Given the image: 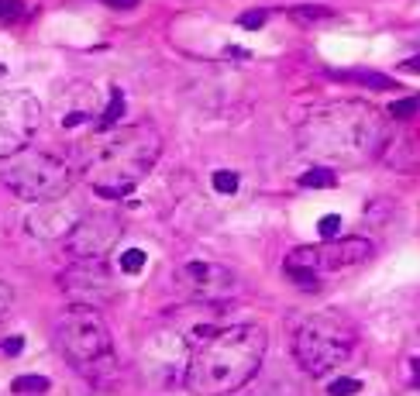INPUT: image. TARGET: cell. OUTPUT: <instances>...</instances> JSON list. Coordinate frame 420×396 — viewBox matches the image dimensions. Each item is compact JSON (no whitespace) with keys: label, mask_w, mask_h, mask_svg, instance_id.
I'll list each match as a JSON object with an SVG mask.
<instances>
[{"label":"cell","mask_w":420,"mask_h":396,"mask_svg":"<svg viewBox=\"0 0 420 396\" xmlns=\"http://www.w3.org/2000/svg\"><path fill=\"white\" fill-rule=\"evenodd\" d=\"M162 156V135L138 121L111 131H97L80 145V169L100 197H127Z\"/></svg>","instance_id":"cell-1"},{"label":"cell","mask_w":420,"mask_h":396,"mask_svg":"<svg viewBox=\"0 0 420 396\" xmlns=\"http://www.w3.org/2000/svg\"><path fill=\"white\" fill-rule=\"evenodd\" d=\"M300 145L303 152L337 162V165H358L382 152L386 145V121L372 104L362 100H337L324 104L300 124Z\"/></svg>","instance_id":"cell-2"},{"label":"cell","mask_w":420,"mask_h":396,"mask_svg":"<svg viewBox=\"0 0 420 396\" xmlns=\"http://www.w3.org/2000/svg\"><path fill=\"white\" fill-rule=\"evenodd\" d=\"M265 327L238 324L204 338L186 365V386L197 396H224L241 390L265 358Z\"/></svg>","instance_id":"cell-3"},{"label":"cell","mask_w":420,"mask_h":396,"mask_svg":"<svg viewBox=\"0 0 420 396\" xmlns=\"http://www.w3.org/2000/svg\"><path fill=\"white\" fill-rule=\"evenodd\" d=\"M55 338L59 348L69 365H76L90 379H104L114 372V341H111V327L97 307L73 303L66 307L59 324H55Z\"/></svg>","instance_id":"cell-4"},{"label":"cell","mask_w":420,"mask_h":396,"mask_svg":"<svg viewBox=\"0 0 420 396\" xmlns=\"http://www.w3.org/2000/svg\"><path fill=\"white\" fill-rule=\"evenodd\" d=\"M358 331L355 324L337 310H321L300 320L293 334V355L310 376H328L344 358L355 352Z\"/></svg>","instance_id":"cell-5"},{"label":"cell","mask_w":420,"mask_h":396,"mask_svg":"<svg viewBox=\"0 0 420 396\" xmlns=\"http://www.w3.org/2000/svg\"><path fill=\"white\" fill-rule=\"evenodd\" d=\"M0 179L4 186L21 200H31V203H45V200H59L73 190V169L62 162V158L48 156V152H35V149H24L18 156H10L0 169Z\"/></svg>","instance_id":"cell-6"},{"label":"cell","mask_w":420,"mask_h":396,"mask_svg":"<svg viewBox=\"0 0 420 396\" xmlns=\"http://www.w3.org/2000/svg\"><path fill=\"white\" fill-rule=\"evenodd\" d=\"M376 245L369 238H331V241H321V245H300L286 255V266H300V269H310L317 276L324 273H341V269H351V266H362L365 259H372Z\"/></svg>","instance_id":"cell-7"},{"label":"cell","mask_w":420,"mask_h":396,"mask_svg":"<svg viewBox=\"0 0 420 396\" xmlns=\"http://www.w3.org/2000/svg\"><path fill=\"white\" fill-rule=\"evenodd\" d=\"M42 104L28 90H4L0 93V158L24 152L31 135L38 131Z\"/></svg>","instance_id":"cell-8"},{"label":"cell","mask_w":420,"mask_h":396,"mask_svg":"<svg viewBox=\"0 0 420 396\" xmlns=\"http://www.w3.org/2000/svg\"><path fill=\"white\" fill-rule=\"evenodd\" d=\"M172 279H176V289L193 303H217L238 289L234 273L224 269L220 262H183Z\"/></svg>","instance_id":"cell-9"},{"label":"cell","mask_w":420,"mask_h":396,"mask_svg":"<svg viewBox=\"0 0 420 396\" xmlns=\"http://www.w3.org/2000/svg\"><path fill=\"white\" fill-rule=\"evenodd\" d=\"M62 289H66V296H73V303H86V307H97V303H104L118 293L114 276H111L104 259L73 262V269L62 273Z\"/></svg>","instance_id":"cell-10"},{"label":"cell","mask_w":420,"mask_h":396,"mask_svg":"<svg viewBox=\"0 0 420 396\" xmlns=\"http://www.w3.org/2000/svg\"><path fill=\"white\" fill-rule=\"evenodd\" d=\"M121 217L118 214H90L76 224V231L69 235V255L80 259H107V252L118 245L121 238Z\"/></svg>","instance_id":"cell-11"},{"label":"cell","mask_w":420,"mask_h":396,"mask_svg":"<svg viewBox=\"0 0 420 396\" xmlns=\"http://www.w3.org/2000/svg\"><path fill=\"white\" fill-rule=\"evenodd\" d=\"M80 221H83V214H80L73 203H66V200L59 197V200H45V203H38V207L28 214L24 228H28L35 238L55 241V238L73 235Z\"/></svg>","instance_id":"cell-12"},{"label":"cell","mask_w":420,"mask_h":396,"mask_svg":"<svg viewBox=\"0 0 420 396\" xmlns=\"http://www.w3.org/2000/svg\"><path fill=\"white\" fill-rule=\"evenodd\" d=\"M100 111H104V107H100L93 86H86V83H73V86H66V90L55 97V121H59L62 128H80L86 121H97Z\"/></svg>","instance_id":"cell-13"},{"label":"cell","mask_w":420,"mask_h":396,"mask_svg":"<svg viewBox=\"0 0 420 396\" xmlns=\"http://www.w3.org/2000/svg\"><path fill=\"white\" fill-rule=\"evenodd\" d=\"M335 79H344V83H358V86H369V90H393L396 79L386 76V73H376V69H328Z\"/></svg>","instance_id":"cell-14"},{"label":"cell","mask_w":420,"mask_h":396,"mask_svg":"<svg viewBox=\"0 0 420 396\" xmlns=\"http://www.w3.org/2000/svg\"><path fill=\"white\" fill-rule=\"evenodd\" d=\"M335 11L331 7H321V4H300V7H290V18L296 25H317V21H328Z\"/></svg>","instance_id":"cell-15"},{"label":"cell","mask_w":420,"mask_h":396,"mask_svg":"<svg viewBox=\"0 0 420 396\" xmlns=\"http://www.w3.org/2000/svg\"><path fill=\"white\" fill-rule=\"evenodd\" d=\"M300 186H307V190H317V186L331 190V186H337V176H335V169L317 165V169H307V172L300 176Z\"/></svg>","instance_id":"cell-16"},{"label":"cell","mask_w":420,"mask_h":396,"mask_svg":"<svg viewBox=\"0 0 420 396\" xmlns=\"http://www.w3.org/2000/svg\"><path fill=\"white\" fill-rule=\"evenodd\" d=\"M125 114V97H121V90H111V104L100 111V118H97V128L100 131H111L114 124H118V118Z\"/></svg>","instance_id":"cell-17"},{"label":"cell","mask_w":420,"mask_h":396,"mask_svg":"<svg viewBox=\"0 0 420 396\" xmlns=\"http://www.w3.org/2000/svg\"><path fill=\"white\" fill-rule=\"evenodd\" d=\"M48 376H18L14 383H10V390L18 396H35V393H48Z\"/></svg>","instance_id":"cell-18"},{"label":"cell","mask_w":420,"mask_h":396,"mask_svg":"<svg viewBox=\"0 0 420 396\" xmlns=\"http://www.w3.org/2000/svg\"><path fill=\"white\" fill-rule=\"evenodd\" d=\"M389 114L396 121H414L420 114V97H407V100H396L393 107H389Z\"/></svg>","instance_id":"cell-19"},{"label":"cell","mask_w":420,"mask_h":396,"mask_svg":"<svg viewBox=\"0 0 420 396\" xmlns=\"http://www.w3.org/2000/svg\"><path fill=\"white\" fill-rule=\"evenodd\" d=\"M286 276L293 279L300 289H317V286H321V276H317V273H310V269H300V266H286Z\"/></svg>","instance_id":"cell-20"},{"label":"cell","mask_w":420,"mask_h":396,"mask_svg":"<svg viewBox=\"0 0 420 396\" xmlns=\"http://www.w3.org/2000/svg\"><path fill=\"white\" fill-rule=\"evenodd\" d=\"M238 183H241V176H238V172H231V169L214 172V190H217V193H234V190H238Z\"/></svg>","instance_id":"cell-21"},{"label":"cell","mask_w":420,"mask_h":396,"mask_svg":"<svg viewBox=\"0 0 420 396\" xmlns=\"http://www.w3.org/2000/svg\"><path fill=\"white\" fill-rule=\"evenodd\" d=\"M121 269L125 273H141L145 269V252L141 248H127L125 255H121Z\"/></svg>","instance_id":"cell-22"},{"label":"cell","mask_w":420,"mask_h":396,"mask_svg":"<svg viewBox=\"0 0 420 396\" xmlns=\"http://www.w3.org/2000/svg\"><path fill=\"white\" fill-rule=\"evenodd\" d=\"M358 390H362L358 379H335V383L328 386V396H355Z\"/></svg>","instance_id":"cell-23"},{"label":"cell","mask_w":420,"mask_h":396,"mask_svg":"<svg viewBox=\"0 0 420 396\" xmlns=\"http://www.w3.org/2000/svg\"><path fill=\"white\" fill-rule=\"evenodd\" d=\"M269 21V11H248V14H241V28H248V32H255V28H262Z\"/></svg>","instance_id":"cell-24"},{"label":"cell","mask_w":420,"mask_h":396,"mask_svg":"<svg viewBox=\"0 0 420 396\" xmlns=\"http://www.w3.org/2000/svg\"><path fill=\"white\" fill-rule=\"evenodd\" d=\"M21 11H24L21 0H0V21H14L21 18Z\"/></svg>","instance_id":"cell-25"},{"label":"cell","mask_w":420,"mask_h":396,"mask_svg":"<svg viewBox=\"0 0 420 396\" xmlns=\"http://www.w3.org/2000/svg\"><path fill=\"white\" fill-rule=\"evenodd\" d=\"M10 307H14V289H10V282H7V279H0V320L7 317Z\"/></svg>","instance_id":"cell-26"},{"label":"cell","mask_w":420,"mask_h":396,"mask_svg":"<svg viewBox=\"0 0 420 396\" xmlns=\"http://www.w3.org/2000/svg\"><path fill=\"white\" fill-rule=\"evenodd\" d=\"M317 228H321V235H324L328 241H331V238H335V231L341 228V217H335V214H328V217H324V221H321Z\"/></svg>","instance_id":"cell-27"},{"label":"cell","mask_w":420,"mask_h":396,"mask_svg":"<svg viewBox=\"0 0 420 396\" xmlns=\"http://www.w3.org/2000/svg\"><path fill=\"white\" fill-rule=\"evenodd\" d=\"M4 355H21V348H24V338L18 334V338H4Z\"/></svg>","instance_id":"cell-28"},{"label":"cell","mask_w":420,"mask_h":396,"mask_svg":"<svg viewBox=\"0 0 420 396\" xmlns=\"http://www.w3.org/2000/svg\"><path fill=\"white\" fill-rule=\"evenodd\" d=\"M403 73H410V76H420V55H414V59H407V62H403Z\"/></svg>","instance_id":"cell-29"},{"label":"cell","mask_w":420,"mask_h":396,"mask_svg":"<svg viewBox=\"0 0 420 396\" xmlns=\"http://www.w3.org/2000/svg\"><path fill=\"white\" fill-rule=\"evenodd\" d=\"M104 4H111V7H121V11H127V7H134L138 0H104Z\"/></svg>","instance_id":"cell-30"},{"label":"cell","mask_w":420,"mask_h":396,"mask_svg":"<svg viewBox=\"0 0 420 396\" xmlns=\"http://www.w3.org/2000/svg\"><path fill=\"white\" fill-rule=\"evenodd\" d=\"M410 369H414V386H420V358L410 362Z\"/></svg>","instance_id":"cell-31"}]
</instances>
